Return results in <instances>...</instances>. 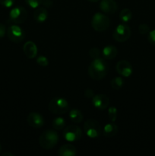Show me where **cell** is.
<instances>
[{
  "label": "cell",
  "mask_w": 155,
  "mask_h": 156,
  "mask_svg": "<svg viewBox=\"0 0 155 156\" xmlns=\"http://www.w3.org/2000/svg\"><path fill=\"white\" fill-rule=\"evenodd\" d=\"M27 122L33 128H40L44 125V119L41 114L36 112H32L27 117Z\"/></svg>",
  "instance_id": "obj_12"
},
{
  "label": "cell",
  "mask_w": 155,
  "mask_h": 156,
  "mask_svg": "<svg viewBox=\"0 0 155 156\" xmlns=\"http://www.w3.org/2000/svg\"><path fill=\"white\" fill-rule=\"evenodd\" d=\"M6 34V27L3 24L0 23V39L4 37Z\"/></svg>",
  "instance_id": "obj_30"
},
{
  "label": "cell",
  "mask_w": 155,
  "mask_h": 156,
  "mask_svg": "<svg viewBox=\"0 0 155 156\" xmlns=\"http://www.w3.org/2000/svg\"><path fill=\"white\" fill-rule=\"evenodd\" d=\"M89 55L92 59H95L97 58H100V50L97 47H93L90 50Z\"/></svg>",
  "instance_id": "obj_25"
},
{
  "label": "cell",
  "mask_w": 155,
  "mask_h": 156,
  "mask_svg": "<svg viewBox=\"0 0 155 156\" xmlns=\"http://www.w3.org/2000/svg\"><path fill=\"white\" fill-rule=\"evenodd\" d=\"M52 125H53V127L55 129H56V130H61V129H62L63 128H65V119L62 118V117H56V118L53 120Z\"/></svg>",
  "instance_id": "obj_21"
},
{
  "label": "cell",
  "mask_w": 155,
  "mask_h": 156,
  "mask_svg": "<svg viewBox=\"0 0 155 156\" xmlns=\"http://www.w3.org/2000/svg\"><path fill=\"white\" fill-rule=\"evenodd\" d=\"M7 35L9 39L13 43H21L24 39V31L18 25L10 26L8 28Z\"/></svg>",
  "instance_id": "obj_9"
},
{
  "label": "cell",
  "mask_w": 155,
  "mask_h": 156,
  "mask_svg": "<svg viewBox=\"0 0 155 156\" xmlns=\"http://www.w3.org/2000/svg\"><path fill=\"white\" fill-rule=\"evenodd\" d=\"M84 130L89 138L97 139L101 135V126L97 120L89 119L86 120L84 125Z\"/></svg>",
  "instance_id": "obj_5"
},
{
  "label": "cell",
  "mask_w": 155,
  "mask_h": 156,
  "mask_svg": "<svg viewBox=\"0 0 155 156\" xmlns=\"http://www.w3.org/2000/svg\"><path fill=\"white\" fill-rule=\"evenodd\" d=\"M131 29L129 25L126 24H119L113 31V37L114 40L116 41L117 42L122 43L125 41H128L131 36Z\"/></svg>",
  "instance_id": "obj_7"
},
{
  "label": "cell",
  "mask_w": 155,
  "mask_h": 156,
  "mask_svg": "<svg viewBox=\"0 0 155 156\" xmlns=\"http://www.w3.org/2000/svg\"><path fill=\"white\" fill-rule=\"evenodd\" d=\"M109 70L107 63L103 59L97 58L94 59L88 67V75L94 80L104 79Z\"/></svg>",
  "instance_id": "obj_1"
},
{
  "label": "cell",
  "mask_w": 155,
  "mask_h": 156,
  "mask_svg": "<svg viewBox=\"0 0 155 156\" xmlns=\"http://www.w3.org/2000/svg\"><path fill=\"white\" fill-rule=\"evenodd\" d=\"M69 118L74 123H79L83 120L84 116L78 109H72L69 111Z\"/></svg>",
  "instance_id": "obj_19"
},
{
  "label": "cell",
  "mask_w": 155,
  "mask_h": 156,
  "mask_svg": "<svg viewBox=\"0 0 155 156\" xmlns=\"http://www.w3.org/2000/svg\"><path fill=\"white\" fill-rule=\"evenodd\" d=\"M132 18V12L130 9H124L120 12L119 14V19L122 21L123 23L129 22Z\"/></svg>",
  "instance_id": "obj_20"
},
{
  "label": "cell",
  "mask_w": 155,
  "mask_h": 156,
  "mask_svg": "<svg viewBox=\"0 0 155 156\" xmlns=\"http://www.w3.org/2000/svg\"><path fill=\"white\" fill-rule=\"evenodd\" d=\"M84 95L85 97L88 98H93L94 96V91H93L92 89L88 88V89L84 91Z\"/></svg>",
  "instance_id": "obj_31"
},
{
  "label": "cell",
  "mask_w": 155,
  "mask_h": 156,
  "mask_svg": "<svg viewBox=\"0 0 155 156\" xmlns=\"http://www.w3.org/2000/svg\"><path fill=\"white\" fill-rule=\"evenodd\" d=\"M88 1L91 2H98L99 0H88Z\"/></svg>",
  "instance_id": "obj_34"
},
{
  "label": "cell",
  "mask_w": 155,
  "mask_h": 156,
  "mask_svg": "<svg viewBox=\"0 0 155 156\" xmlns=\"http://www.w3.org/2000/svg\"><path fill=\"white\" fill-rule=\"evenodd\" d=\"M100 9L106 14H113L118 9V5L115 0H101Z\"/></svg>",
  "instance_id": "obj_13"
},
{
  "label": "cell",
  "mask_w": 155,
  "mask_h": 156,
  "mask_svg": "<svg viewBox=\"0 0 155 156\" xmlns=\"http://www.w3.org/2000/svg\"><path fill=\"white\" fill-rule=\"evenodd\" d=\"M48 109L52 114L62 115L69 111L70 107L66 99L63 98H55L49 103Z\"/></svg>",
  "instance_id": "obj_3"
},
{
  "label": "cell",
  "mask_w": 155,
  "mask_h": 156,
  "mask_svg": "<svg viewBox=\"0 0 155 156\" xmlns=\"http://www.w3.org/2000/svg\"><path fill=\"white\" fill-rule=\"evenodd\" d=\"M42 4L43 7L50 8L53 5V2L52 0H42Z\"/></svg>",
  "instance_id": "obj_32"
},
{
  "label": "cell",
  "mask_w": 155,
  "mask_h": 156,
  "mask_svg": "<svg viewBox=\"0 0 155 156\" xmlns=\"http://www.w3.org/2000/svg\"><path fill=\"white\" fill-rule=\"evenodd\" d=\"M23 50H24L25 56L28 59H33V58L36 57L38 51L36 45L33 41H27V42H26L24 44V47H23Z\"/></svg>",
  "instance_id": "obj_14"
},
{
  "label": "cell",
  "mask_w": 155,
  "mask_h": 156,
  "mask_svg": "<svg viewBox=\"0 0 155 156\" xmlns=\"http://www.w3.org/2000/svg\"><path fill=\"white\" fill-rule=\"evenodd\" d=\"M138 31H139V33L141 35L147 34H148L150 32V27H149V26L147 24H141L138 27Z\"/></svg>",
  "instance_id": "obj_27"
},
{
  "label": "cell",
  "mask_w": 155,
  "mask_h": 156,
  "mask_svg": "<svg viewBox=\"0 0 155 156\" xmlns=\"http://www.w3.org/2000/svg\"><path fill=\"white\" fill-rule=\"evenodd\" d=\"M33 17L36 22L43 23L48 18V12L45 7H38L35 9Z\"/></svg>",
  "instance_id": "obj_15"
},
{
  "label": "cell",
  "mask_w": 155,
  "mask_h": 156,
  "mask_svg": "<svg viewBox=\"0 0 155 156\" xmlns=\"http://www.w3.org/2000/svg\"><path fill=\"white\" fill-rule=\"evenodd\" d=\"M1 152H2V146L1 145H0V153H1Z\"/></svg>",
  "instance_id": "obj_35"
},
{
  "label": "cell",
  "mask_w": 155,
  "mask_h": 156,
  "mask_svg": "<svg viewBox=\"0 0 155 156\" xmlns=\"http://www.w3.org/2000/svg\"><path fill=\"white\" fill-rule=\"evenodd\" d=\"M116 71L120 76L128 78L132 74L133 69L129 61L120 60L116 64Z\"/></svg>",
  "instance_id": "obj_11"
},
{
  "label": "cell",
  "mask_w": 155,
  "mask_h": 156,
  "mask_svg": "<svg viewBox=\"0 0 155 156\" xmlns=\"http://www.w3.org/2000/svg\"><path fill=\"white\" fill-rule=\"evenodd\" d=\"M24 1L32 9H36L42 4V0H24Z\"/></svg>",
  "instance_id": "obj_24"
},
{
  "label": "cell",
  "mask_w": 155,
  "mask_h": 156,
  "mask_svg": "<svg viewBox=\"0 0 155 156\" xmlns=\"http://www.w3.org/2000/svg\"><path fill=\"white\" fill-rule=\"evenodd\" d=\"M76 154H77L76 148L71 144L63 145L58 151V155L60 156H74Z\"/></svg>",
  "instance_id": "obj_16"
},
{
  "label": "cell",
  "mask_w": 155,
  "mask_h": 156,
  "mask_svg": "<svg viewBox=\"0 0 155 156\" xmlns=\"http://www.w3.org/2000/svg\"><path fill=\"white\" fill-rule=\"evenodd\" d=\"M111 86L113 89L115 90H119L123 86V84H124V81L122 79L121 77H115L111 80L110 82Z\"/></svg>",
  "instance_id": "obj_22"
},
{
  "label": "cell",
  "mask_w": 155,
  "mask_h": 156,
  "mask_svg": "<svg viewBox=\"0 0 155 156\" xmlns=\"http://www.w3.org/2000/svg\"><path fill=\"white\" fill-rule=\"evenodd\" d=\"M117 114H118V111L115 107H110L108 110V116H109V119L110 120V121L115 122L117 118Z\"/></svg>",
  "instance_id": "obj_23"
},
{
  "label": "cell",
  "mask_w": 155,
  "mask_h": 156,
  "mask_svg": "<svg viewBox=\"0 0 155 156\" xmlns=\"http://www.w3.org/2000/svg\"><path fill=\"white\" fill-rule=\"evenodd\" d=\"M92 104L98 110H105L106 109L109 104V99L106 94H94L92 98Z\"/></svg>",
  "instance_id": "obj_10"
},
{
  "label": "cell",
  "mask_w": 155,
  "mask_h": 156,
  "mask_svg": "<svg viewBox=\"0 0 155 156\" xmlns=\"http://www.w3.org/2000/svg\"><path fill=\"white\" fill-rule=\"evenodd\" d=\"M27 18V12L22 6H17L9 12V20L15 24H22Z\"/></svg>",
  "instance_id": "obj_8"
},
{
  "label": "cell",
  "mask_w": 155,
  "mask_h": 156,
  "mask_svg": "<svg viewBox=\"0 0 155 156\" xmlns=\"http://www.w3.org/2000/svg\"><path fill=\"white\" fill-rule=\"evenodd\" d=\"M2 156H14V155L10 152H5V153L2 154Z\"/></svg>",
  "instance_id": "obj_33"
},
{
  "label": "cell",
  "mask_w": 155,
  "mask_h": 156,
  "mask_svg": "<svg viewBox=\"0 0 155 156\" xmlns=\"http://www.w3.org/2000/svg\"><path fill=\"white\" fill-rule=\"evenodd\" d=\"M117 133H118V127L114 123H108L105 125L103 129V134L108 138L114 136L116 135Z\"/></svg>",
  "instance_id": "obj_18"
},
{
  "label": "cell",
  "mask_w": 155,
  "mask_h": 156,
  "mask_svg": "<svg viewBox=\"0 0 155 156\" xmlns=\"http://www.w3.org/2000/svg\"><path fill=\"white\" fill-rule=\"evenodd\" d=\"M117 53H118V51H117L116 47H114L113 45L106 46L103 49V51H102L103 58L106 59H109V60L114 59L117 56Z\"/></svg>",
  "instance_id": "obj_17"
},
{
  "label": "cell",
  "mask_w": 155,
  "mask_h": 156,
  "mask_svg": "<svg viewBox=\"0 0 155 156\" xmlns=\"http://www.w3.org/2000/svg\"><path fill=\"white\" fill-rule=\"evenodd\" d=\"M59 135L56 131L45 130L41 133L39 137V144L42 149L48 150L53 149L57 145L59 142Z\"/></svg>",
  "instance_id": "obj_2"
},
{
  "label": "cell",
  "mask_w": 155,
  "mask_h": 156,
  "mask_svg": "<svg viewBox=\"0 0 155 156\" xmlns=\"http://www.w3.org/2000/svg\"><path fill=\"white\" fill-rule=\"evenodd\" d=\"M36 62H37L38 65L40 66H43V67L47 66L49 64L48 59H47V58L44 56H38L37 59H36Z\"/></svg>",
  "instance_id": "obj_26"
},
{
  "label": "cell",
  "mask_w": 155,
  "mask_h": 156,
  "mask_svg": "<svg viewBox=\"0 0 155 156\" xmlns=\"http://www.w3.org/2000/svg\"><path fill=\"white\" fill-rule=\"evenodd\" d=\"M64 139L68 142H76L82 136V131L76 125H69L64 129L62 133Z\"/></svg>",
  "instance_id": "obj_6"
},
{
  "label": "cell",
  "mask_w": 155,
  "mask_h": 156,
  "mask_svg": "<svg viewBox=\"0 0 155 156\" xmlns=\"http://www.w3.org/2000/svg\"><path fill=\"white\" fill-rule=\"evenodd\" d=\"M91 26L97 32L105 31L109 27V19L106 15L97 12L94 14L91 20Z\"/></svg>",
  "instance_id": "obj_4"
},
{
  "label": "cell",
  "mask_w": 155,
  "mask_h": 156,
  "mask_svg": "<svg viewBox=\"0 0 155 156\" xmlns=\"http://www.w3.org/2000/svg\"><path fill=\"white\" fill-rule=\"evenodd\" d=\"M147 39H148L149 43H150L151 45L154 46L155 47V30H151V31L149 32Z\"/></svg>",
  "instance_id": "obj_29"
},
{
  "label": "cell",
  "mask_w": 155,
  "mask_h": 156,
  "mask_svg": "<svg viewBox=\"0 0 155 156\" xmlns=\"http://www.w3.org/2000/svg\"><path fill=\"white\" fill-rule=\"evenodd\" d=\"M15 0H0V5L5 8H11L13 6Z\"/></svg>",
  "instance_id": "obj_28"
}]
</instances>
